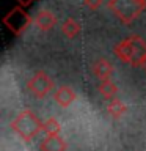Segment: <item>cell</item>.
<instances>
[{
	"instance_id": "1",
	"label": "cell",
	"mask_w": 146,
	"mask_h": 151,
	"mask_svg": "<svg viewBox=\"0 0 146 151\" xmlns=\"http://www.w3.org/2000/svg\"><path fill=\"white\" fill-rule=\"evenodd\" d=\"M113 54L122 63L143 69L146 65V41L138 35L126 36L115 44Z\"/></svg>"
},
{
	"instance_id": "2",
	"label": "cell",
	"mask_w": 146,
	"mask_h": 151,
	"mask_svg": "<svg viewBox=\"0 0 146 151\" xmlns=\"http://www.w3.org/2000/svg\"><path fill=\"white\" fill-rule=\"evenodd\" d=\"M9 129L25 143H30L42 131V121L31 109H24L9 123Z\"/></svg>"
},
{
	"instance_id": "3",
	"label": "cell",
	"mask_w": 146,
	"mask_h": 151,
	"mask_svg": "<svg viewBox=\"0 0 146 151\" xmlns=\"http://www.w3.org/2000/svg\"><path fill=\"white\" fill-rule=\"evenodd\" d=\"M107 8L121 24L129 25L146 9V0H108Z\"/></svg>"
},
{
	"instance_id": "4",
	"label": "cell",
	"mask_w": 146,
	"mask_h": 151,
	"mask_svg": "<svg viewBox=\"0 0 146 151\" xmlns=\"http://www.w3.org/2000/svg\"><path fill=\"white\" fill-rule=\"evenodd\" d=\"M25 87L28 93L36 99H44L54 91L55 82L46 71H36L31 77H28Z\"/></svg>"
},
{
	"instance_id": "5",
	"label": "cell",
	"mask_w": 146,
	"mask_h": 151,
	"mask_svg": "<svg viewBox=\"0 0 146 151\" xmlns=\"http://www.w3.org/2000/svg\"><path fill=\"white\" fill-rule=\"evenodd\" d=\"M3 24L6 25V28L13 33V35L21 36L33 24V17L25 11V8L16 6V8L9 9L6 13V16L3 17Z\"/></svg>"
},
{
	"instance_id": "6",
	"label": "cell",
	"mask_w": 146,
	"mask_h": 151,
	"mask_svg": "<svg viewBox=\"0 0 146 151\" xmlns=\"http://www.w3.org/2000/svg\"><path fill=\"white\" fill-rule=\"evenodd\" d=\"M57 24H58V19H57L55 13L50 11V9H47V8L38 9L35 13V16H33V25L41 32L52 30Z\"/></svg>"
},
{
	"instance_id": "7",
	"label": "cell",
	"mask_w": 146,
	"mask_h": 151,
	"mask_svg": "<svg viewBox=\"0 0 146 151\" xmlns=\"http://www.w3.org/2000/svg\"><path fill=\"white\" fill-rule=\"evenodd\" d=\"M93 76L99 82H105V80H112L113 74H115V68L107 58H96L91 65Z\"/></svg>"
},
{
	"instance_id": "8",
	"label": "cell",
	"mask_w": 146,
	"mask_h": 151,
	"mask_svg": "<svg viewBox=\"0 0 146 151\" xmlns=\"http://www.w3.org/2000/svg\"><path fill=\"white\" fill-rule=\"evenodd\" d=\"M52 98H54V101H55V104L58 107L68 109V107H71L75 102V99H77V93H75L69 85H61V87H58L54 91V96H52Z\"/></svg>"
},
{
	"instance_id": "9",
	"label": "cell",
	"mask_w": 146,
	"mask_h": 151,
	"mask_svg": "<svg viewBox=\"0 0 146 151\" xmlns=\"http://www.w3.org/2000/svg\"><path fill=\"white\" fill-rule=\"evenodd\" d=\"M41 151H66L68 150V143L61 135H46L39 143Z\"/></svg>"
},
{
	"instance_id": "10",
	"label": "cell",
	"mask_w": 146,
	"mask_h": 151,
	"mask_svg": "<svg viewBox=\"0 0 146 151\" xmlns=\"http://www.w3.org/2000/svg\"><path fill=\"white\" fill-rule=\"evenodd\" d=\"M60 30L68 40H74V38H77L80 33H82V24H80V21H77V19H74V17H68L61 22Z\"/></svg>"
},
{
	"instance_id": "11",
	"label": "cell",
	"mask_w": 146,
	"mask_h": 151,
	"mask_svg": "<svg viewBox=\"0 0 146 151\" xmlns=\"http://www.w3.org/2000/svg\"><path fill=\"white\" fill-rule=\"evenodd\" d=\"M126 112H127V106L121 101V99L115 98V99H112V101H108L107 113L112 120H121V118L126 115Z\"/></svg>"
},
{
	"instance_id": "12",
	"label": "cell",
	"mask_w": 146,
	"mask_h": 151,
	"mask_svg": "<svg viewBox=\"0 0 146 151\" xmlns=\"http://www.w3.org/2000/svg\"><path fill=\"white\" fill-rule=\"evenodd\" d=\"M97 91L102 98H105L107 101H112V99H115L116 94L120 93V88H118V85L113 82V80H105V82L97 83Z\"/></svg>"
},
{
	"instance_id": "13",
	"label": "cell",
	"mask_w": 146,
	"mask_h": 151,
	"mask_svg": "<svg viewBox=\"0 0 146 151\" xmlns=\"http://www.w3.org/2000/svg\"><path fill=\"white\" fill-rule=\"evenodd\" d=\"M42 132H46V135H60L61 132V124L55 116H50L47 120L42 121Z\"/></svg>"
},
{
	"instance_id": "14",
	"label": "cell",
	"mask_w": 146,
	"mask_h": 151,
	"mask_svg": "<svg viewBox=\"0 0 146 151\" xmlns=\"http://www.w3.org/2000/svg\"><path fill=\"white\" fill-rule=\"evenodd\" d=\"M102 3H104V0H83L85 6H87L88 9H93V11H96V9L101 8Z\"/></svg>"
},
{
	"instance_id": "15",
	"label": "cell",
	"mask_w": 146,
	"mask_h": 151,
	"mask_svg": "<svg viewBox=\"0 0 146 151\" xmlns=\"http://www.w3.org/2000/svg\"><path fill=\"white\" fill-rule=\"evenodd\" d=\"M17 3H19V6L27 8V6H30V5L33 3V0H17Z\"/></svg>"
},
{
	"instance_id": "16",
	"label": "cell",
	"mask_w": 146,
	"mask_h": 151,
	"mask_svg": "<svg viewBox=\"0 0 146 151\" xmlns=\"http://www.w3.org/2000/svg\"><path fill=\"white\" fill-rule=\"evenodd\" d=\"M143 71H145V73H146V65H145V66H143Z\"/></svg>"
}]
</instances>
